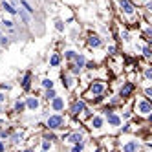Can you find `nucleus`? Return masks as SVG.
I'll return each mask as SVG.
<instances>
[{"label":"nucleus","mask_w":152,"mask_h":152,"mask_svg":"<svg viewBox=\"0 0 152 152\" xmlns=\"http://www.w3.org/2000/svg\"><path fill=\"white\" fill-rule=\"evenodd\" d=\"M24 152H35V150H33V148H26Z\"/></svg>","instance_id":"nucleus-34"},{"label":"nucleus","mask_w":152,"mask_h":152,"mask_svg":"<svg viewBox=\"0 0 152 152\" xmlns=\"http://www.w3.org/2000/svg\"><path fill=\"white\" fill-rule=\"evenodd\" d=\"M2 24H6L7 28H13V22H11V20H4V22Z\"/></svg>","instance_id":"nucleus-28"},{"label":"nucleus","mask_w":152,"mask_h":152,"mask_svg":"<svg viewBox=\"0 0 152 152\" xmlns=\"http://www.w3.org/2000/svg\"><path fill=\"white\" fill-rule=\"evenodd\" d=\"M22 90L29 92L31 90V72H26L24 77H22Z\"/></svg>","instance_id":"nucleus-11"},{"label":"nucleus","mask_w":152,"mask_h":152,"mask_svg":"<svg viewBox=\"0 0 152 152\" xmlns=\"http://www.w3.org/2000/svg\"><path fill=\"white\" fill-rule=\"evenodd\" d=\"M0 37H2V33H0Z\"/></svg>","instance_id":"nucleus-36"},{"label":"nucleus","mask_w":152,"mask_h":152,"mask_svg":"<svg viewBox=\"0 0 152 152\" xmlns=\"http://www.w3.org/2000/svg\"><path fill=\"white\" fill-rule=\"evenodd\" d=\"M0 44H2V46H6V44H7V39H4V37H0Z\"/></svg>","instance_id":"nucleus-29"},{"label":"nucleus","mask_w":152,"mask_h":152,"mask_svg":"<svg viewBox=\"0 0 152 152\" xmlns=\"http://www.w3.org/2000/svg\"><path fill=\"white\" fill-rule=\"evenodd\" d=\"M83 112H86V103H84L83 99L73 101V104H72V108H70V114H72L73 117H77V115H81Z\"/></svg>","instance_id":"nucleus-5"},{"label":"nucleus","mask_w":152,"mask_h":152,"mask_svg":"<svg viewBox=\"0 0 152 152\" xmlns=\"http://www.w3.org/2000/svg\"><path fill=\"white\" fill-rule=\"evenodd\" d=\"M9 136V132H7V130H2V128H0V137H2V139H6Z\"/></svg>","instance_id":"nucleus-27"},{"label":"nucleus","mask_w":152,"mask_h":152,"mask_svg":"<svg viewBox=\"0 0 152 152\" xmlns=\"http://www.w3.org/2000/svg\"><path fill=\"white\" fill-rule=\"evenodd\" d=\"M134 90H136V84L134 83H123L121 90H119V99H121V101L128 99V97L134 94Z\"/></svg>","instance_id":"nucleus-3"},{"label":"nucleus","mask_w":152,"mask_h":152,"mask_svg":"<svg viewBox=\"0 0 152 152\" xmlns=\"http://www.w3.org/2000/svg\"><path fill=\"white\" fill-rule=\"evenodd\" d=\"M4 99H6V95H4V94H0V103H2Z\"/></svg>","instance_id":"nucleus-33"},{"label":"nucleus","mask_w":152,"mask_h":152,"mask_svg":"<svg viewBox=\"0 0 152 152\" xmlns=\"http://www.w3.org/2000/svg\"><path fill=\"white\" fill-rule=\"evenodd\" d=\"M2 7L6 9L7 13H11V15H15V13H17V9H15V7H13L11 4H7V2H4V4H2Z\"/></svg>","instance_id":"nucleus-18"},{"label":"nucleus","mask_w":152,"mask_h":152,"mask_svg":"<svg viewBox=\"0 0 152 152\" xmlns=\"http://www.w3.org/2000/svg\"><path fill=\"white\" fill-rule=\"evenodd\" d=\"M55 28H57L59 31H62V29H64V26H62V22H57V26H55Z\"/></svg>","instance_id":"nucleus-31"},{"label":"nucleus","mask_w":152,"mask_h":152,"mask_svg":"<svg viewBox=\"0 0 152 152\" xmlns=\"http://www.w3.org/2000/svg\"><path fill=\"white\" fill-rule=\"evenodd\" d=\"M104 83H101V81H94L92 84H90V94L92 95H95L97 99H101L103 97V94H104Z\"/></svg>","instance_id":"nucleus-4"},{"label":"nucleus","mask_w":152,"mask_h":152,"mask_svg":"<svg viewBox=\"0 0 152 152\" xmlns=\"http://www.w3.org/2000/svg\"><path fill=\"white\" fill-rule=\"evenodd\" d=\"M20 17H22V20H24V22H26V24L29 22V15H28L26 11H22V9H20Z\"/></svg>","instance_id":"nucleus-24"},{"label":"nucleus","mask_w":152,"mask_h":152,"mask_svg":"<svg viewBox=\"0 0 152 152\" xmlns=\"http://www.w3.org/2000/svg\"><path fill=\"white\" fill-rule=\"evenodd\" d=\"M70 152H75V150H70Z\"/></svg>","instance_id":"nucleus-35"},{"label":"nucleus","mask_w":152,"mask_h":152,"mask_svg":"<svg viewBox=\"0 0 152 152\" xmlns=\"http://www.w3.org/2000/svg\"><path fill=\"white\" fill-rule=\"evenodd\" d=\"M59 64H61V55L59 53H53V55L50 57V66L55 68V66H59Z\"/></svg>","instance_id":"nucleus-16"},{"label":"nucleus","mask_w":152,"mask_h":152,"mask_svg":"<svg viewBox=\"0 0 152 152\" xmlns=\"http://www.w3.org/2000/svg\"><path fill=\"white\" fill-rule=\"evenodd\" d=\"M42 152H44V150H42Z\"/></svg>","instance_id":"nucleus-37"},{"label":"nucleus","mask_w":152,"mask_h":152,"mask_svg":"<svg viewBox=\"0 0 152 152\" xmlns=\"http://www.w3.org/2000/svg\"><path fill=\"white\" fill-rule=\"evenodd\" d=\"M46 128L50 130H59V128H64V117L61 114H53L48 117V121H46Z\"/></svg>","instance_id":"nucleus-1"},{"label":"nucleus","mask_w":152,"mask_h":152,"mask_svg":"<svg viewBox=\"0 0 152 152\" xmlns=\"http://www.w3.org/2000/svg\"><path fill=\"white\" fill-rule=\"evenodd\" d=\"M51 110L53 112H62L64 110V97H55V99H51Z\"/></svg>","instance_id":"nucleus-10"},{"label":"nucleus","mask_w":152,"mask_h":152,"mask_svg":"<svg viewBox=\"0 0 152 152\" xmlns=\"http://www.w3.org/2000/svg\"><path fill=\"white\" fill-rule=\"evenodd\" d=\"M145 77H147V79H150V77H152V70H150V66H147V68H145Z\"/></svg>","instance_id":"nucleus-26"},{"label":"nucleus","mask_w":152,"mask_h":152,"mask_svg":"<svg viewBox=\"0 0 152 152\" xmlns=\"http://www.w3.org/2000/svg\"><path fill=\"white\" fill-rule=\"evenodd\" d=\"M24 108H26V104H24V103H20V101H17V103H15V112H22Z\"/></svg>","instance_id":"nucleus-20"},{"label":"nucleus","mask_w":152,"mask_h":152,"mask_svg":"<svg viewBox=\"0 0 152 152\" xmlns=\"http://www.w3.org/2000/svg\"><path fill=\"white\" fill-rule=\"evenodd\" d=\"M64 57H66V59H70V61H72V59H75V57H77V53H75V51H72V50H68L66 53H64Z\"/></svg>","instance_id":"nucleus-21"},{"label":"nucleus","mask_w":152,"mask_h":152,"mask_svg":"<svg viewBox=\"0 0 152 152\" xmlns=\"http://www.w3.org/2000/svg\"><path fill=\"white\" fill-rule=\"evenodd\" d=\"M44 97H46V99H48V101H51V99H55V97H57V92H55V90H53V88H51V90H46V94H44Z\"/></svg>","instance_id":"nucleus-17"},{"label":"nucleus","mask_w":152,"mask_h":152,"mask_svg":"<svg viewBox=\"0 0 152 152\" xmlns=\"http://www.w3.org/2000/svg\"><path fill=\"white\" fill-rule=\"evenodd\" d=\"M106 121H108V125H110L112 128H119V126L123 125L121 117H119L117 114H114V112H108V114H106Z\"/></svg>","instance_id":"nucleus-6"},{"label":"nucleus","mask_w":152,"mask_h":152,"mask_svg":"<svg viewBox=\"0 0 152 152\" xmlns=\"http://www.w3.org/2000/svg\"><path fill=\"white\" fill-rule=\"evenodd\" d=\"M108 51H110V55H114V53H115V46H110V48H108Z\"/></svg>","instance_id":"nucleus-32"},{"label":"nucleus","mask_w":152,"mask_h":152,"mask_svg":"<svg viewBox=\"0 0 152 152\" xmlns=\"http://www.w3.org/2000/svg\"><path fill=\"white\" fill-rule=\"evenodd\" d=\"M42 86H44L46 90H51L53 88V81L51 79H44V81H42Z\"/></svg>","instance_id":"nucleus-19"},{"label":"nucleus","mask_w":152,"mask_h":152,"mask_svg":"<svg viewBox=\"0 0 152 152\" xmlns=\"http://www.w3.org/2000/svg\"><path fill=\"white\" fill-rule=\"evenodd\" d=\"M20 4L24 6V9H26V11H28V15H29V13H33V9H31V6H29L28 2H24V0H22V2H20Z\"/></svg>","instance_id":"nucleus-23"},{"label":"nucleus","mask_w":152,"mask_h":152,"mask_svg":"<svg viewBox=\"0 0 152 152\" xmlns=\"http://www.w3.org/2000/svg\"><path fill=\"white\" fill-rule=\"evenodd\" d=\"M75 61V66H73V73H81L83 68H84V64H86V59L84 55H81V53H77V57L73 59Z\"/></svg>","instance_id":"nucleus-8"},{"label":"nucleus","mask_w":152,"mask_h":152,"mask_svg":"<svg viewBox=\"0 0 152 152\" xmlns=\"http://www.w3.org/2000/svg\"><path fill=\"white\" fill-rule=\"evenodd\" d=\"M137 150H139V141L136 139H130L123 145V152H137Z\"/></svg>","instance_id":"nucleus-9"},{"label":"nucleus","mask_w":152,"mask_h":152,"mask_svg":"<svg viewBox=\"0 0 152 152\" xmlns=\"http://www.w3.org/2000/svg\"><path fill=\"white\" fill-rule=\"evenodd\" d=\"M64 141H68V143H72V145H79V143H83V136H81V132H73V134H66L62 137Z\"/></svg>","instance_id":"nucleus-7"},{"label":"nucleus","mask_w":152,"mask_h":152,"mask_svg":"<svg viewBox=\"0 0 152 152\" xmlns=\"http://www.w3.org/2000/svg\"><path fill=\"white\" fill-rule=\"evenodd\" d=\"M136 112H137L139 115H143V117H148L150 112H152V104H150L147 99H139V101L136 103Z\"/></svg>","instance_id":"nucleus-2"},{"label":"nucleus","mask_w":152,"mask_h":152,"mask_svg":"<svg viewBox=\"0 0 152 152\" xmlns=\"http://www.w3.org/2000/svg\"><path fill=\"white\" fill-rule=\"evenodd\" d=\"M104 125V117L103 115H94L92 117V121H90V126L92 128H101Z\"/></svg>","instance_id":"nucleus-12"},{"label":"nucleus","mask_w":152,"mask_h":152,"mask_svg":"<svg viewBox=\"0 0 152 152\" xmlns=\"http://www.w3.org/2000/svg\"><path fill=\"white\" fill-rule=\"evenodd\" d=\"M0 152H6V145H4V141H0Z\"/></svg>","instance_id":"nucleus-30"},{"label":"nucleus","mask_w":152,"mask_h":152,"mask_svg":"<svg viewBox=\"0 0 152 152\" xmlns=\"http://www.w3.org/2000/svg\"><path fill=\"white\" fill-rule=\"evenodd\" d=\"M39 99H37V97H28V99H26V108H29V110H37V108H39Z\"/></svg>","instance_id":"nucleus-13"},{"label":"nucleus","mask_w":152,"mask_h":152,"mask_svg":"<svg viewBox=\"0 0 152 152\" xmlns=\"http://www.w3.org/2000/svg\"><path fill=\"white\" fill-rule=\"evenodd\" d=\"M143 55H145L147 59H148V57L152 55V53H150V48H148V46H145V48H143Z\"/></svg>","instance_id":"nucleus-25"},{"label":"nucleus","mask_w":152,"mask_h":152,"mask_svg":"<svg viewBox=\"0 0 152 152\" xmlns=\"http://www.w3.org/2000/svg\"><path fill=\"white\" fill-rule=\"evenodd\" d=\"M121 9L126 13V15H132L134 13V6L128 2V0H121Z\"/></svg>","instance_id":"nucleus-14"},{"label":"nucleus","mask_w":152,"mask_h":152,"mask_svg":"<svg viewBox=\"0 0 152 152\" xmlns=\"http://www.w3.org/2000/svg\"><path fill=\"white\" fill-rule=\"evenodd\" d=\"M103 44L101 42V39L97 37V35H90V39H88V46H92V48H99Z\"/></svg>","instance_id":"nucleus-15"},{"label":"nucleus","mask_w":152,"mask_h":152,"mask_svg":"<svg viewBox=\"0 0 152 152\" xmlns=\"http://www.w3.org/2000/svg\"><path fill=\"white\" fill-rule=\"evenodd\" d=\"M50 148H51V143H50V141H46V139H44V141H42V150H44V152H48Z\"/></svg>","instance_id":"nucleus-22"}]
</instances>
